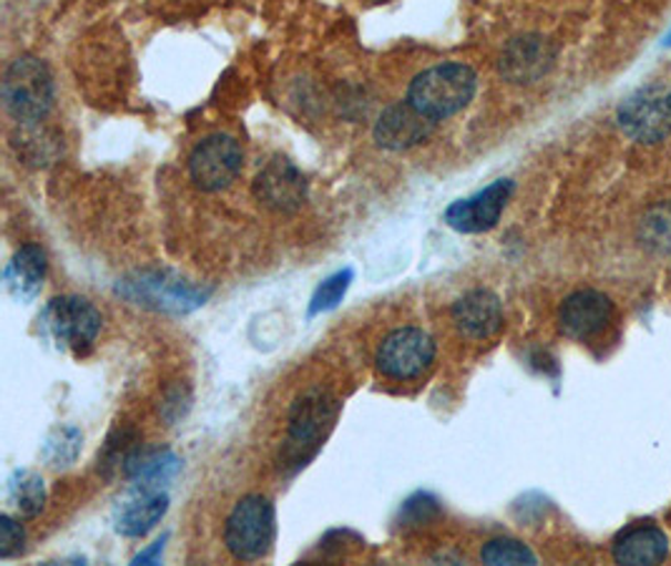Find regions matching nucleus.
I'll use <instances>...</instances> for the list:
<instances>
[{
    "instance_id": "nucleus-23",
    "label": "nucleus",
    "mask_w": 671,
    "mask_h": 566,
    "mask_svg": "<svg viewBox=\"0 0 671 566\" xmlns=\"http://www.w3.org/2000/svg\"><path fill=\"white\" fill-rule=\"evenodd\" d=\"M81 441H83V435L76 429H69V425L55 429L43 445V456H45V461H49V466H53V469L71 466L81 451Z\"/></svg>"
},
{
    "instance_id": "nucleus-27",
    "label": "nucleus",
    "mask_w": 671,
    "mask_h": 566,
    "mask_svg": "<svg viewBox=\"0 0 671 566\" xmlns=\"http://www.w3.org/2000/svg\"><path fill=\"white\" fill-rule=\"evenodd\" d=\"M25 549V532L21 518L3 514L0 516V559H13Z\"/></svg>"
},
{
    "instance_id": "nucleus-12",
    "label": "nucleus",
    "mask_w": 671,
    "mask_h": 566,
    "mask_svg": "<svg viewBox=\"0 0 671 566\" xmlns=\"http://www.w3.org/2000/svg\"><path fill=\"white\" fill-rule=\"evenodd\" d=\"M554 61H556L554 43L538 33H528L508 41V45L500 53L498 69L500 76L506 81L526 86V83H536L544 79L546 73L554 69Z\"/></svg>"
},
{
    "instance_id": "nucleus-19",
    "label": "nucleus",
    "mask_w": 671,
    "mask_h": 566,
    "mask_svg": "<svg viewBox=\"0 0 671 566\" xmlns=\"http://www.w3.org/2000/svg\"><path fill=\"white\" fill-rule=\"evenodd\" d=\"M45 267H49V263H45L43 249L39 245H23L6 270L8 290L21 302L33 300L43 287Z\"/></svg>"
},
{
    "instance_id": "nucleus-16",
    "label": "nucleus",
    "mask_w": 671,
    "mask_h": 566,
    "mask_svg": "<svg viewBox=\"0 0 671 566\" xmlns=\"http://www.w3.org/2000/svg\"><path fill=\"white\" fill-rule=\"evenodd\" d=\"M435 122L421 114L415 106L395 104L382 111L375 124V142L390 152H403V148L423 144L433 134Z\"/></svg>"
},
{
    "instance_id": "nucleus-18",
    "label": "nucleus",
    "mask_w": 671,
    "mask_h": 566,
    "mask_svg": "<svg viewBox=\"0 0 671 566\" xmlns=\"http://www.w3.org/2000/svg\"><path fill=\"white\" fill-rule=\"evenodd\" d=\"M669 556V539L654 524H639L623 532L613 542V559L617 564L649 566L661 564Z\"/></svg>"
},
{
    "instance_id": "nucleus-21",
    "label": "nucleus",
    "mask_w": 671,
    "mask_h": 566,
    "mask_svg": "<svg viewBox=\"0 0 671 566\" xmlns=\"http://www.w3.org/2000/svg\"><path fill=\"white\" fill-rule=\"evenodd\" d=\"M136 445H142V439L134 429H116L109 435L104 449L99 453V471L106 478H114L116 473H124L128 456H132Z\"/></svg>"
},
{
    "instance_id": "nucleus-1",
    "label": "nucleus",
    "mask_w": 671,
    "mask_h": 566,
    "mask_svg": "<svg viewBox=\"0 0 671 566\" xmlns=\"http://www.w3.org/2000/svg\"><path fill=\"white\" fill-rule=\"evenodd\" d=\"M338 415L340 403L328 388H310L297 395L290 411V425H287L282 469H290L292 473L304 469L328 441Z\"/></svg>"
},
{
    "instance_id": "nucleus-11",
    "label": "nucleus",
    "mask_w": 671,
    "mask_h": 566,
    "mask_svg": "<svg viewBox=\"0 0 671 566\" xmlns=\"http://www.w3.org/2000/svg\"><path fill=\"white\" fill-rule=\"evenodd\" d=\"M613 302L599 290H576L558 308V330L571 340H591L609 328Z\"/></svg>"
},
{
    "instance_id": "nucleus-22",
    "label": "nucleus",
    "mask_w": 671,
    "mask_h": 566,
    "mask_svg": "<svg viewBox=\"0 0 671 566\" xmlns=\"http://www.w3.org/2000/svg\"><path fill=\"white\" fill-rule=\"evenodd\" d=\"M639 237L651 253H671V202H659L639 222Z\"/></svg>"
},
{
    "instance_id": "nucleus-26",
    "label": "nucleus",
    "mask_w": 671,
    "mask_h": 566,
    "mask_svg": "<svg viewBox=\"0 0 671 566\" xmlns=\"http://www.w3.org/2000/svg\"><path fill=\"white\" fill-rule=\"evenodd\" d=\"M441 504H437V498L431 494H415L410 496L403 508H400V518L398 524L403 528H421L427 526L441 518Z\"/></svg>"
},
{
    "instance_id": "nucleus-10",
    "label": "nucleus",
    "mask_w": 671,
    "mask_h": 566,
    "mask_svg": "<svg viewBox=\"0 0 671 566\" xmlns=\"http://www.w3.org/2000/svg\"><path fill=\"white\" fill-rule=\"evenodd\" d=\"M514 194V182L498 179L493 182L471 199H461L445 209L447 227L465 231V235H478V231H488L498 225V219L506 209V204Z\"/></svg>"
},
{
    "instance_id": "nucleus-7",
    "label": "nucleus",
    "mask_w": 671,
    "mask_h": 566,
    "mask_svg": "<svg viewBox=\"0 0 671 566\" xmlns=\"http://www.w3.org/2000/svg\"><path fill=\"white\" fill-rule=\"evenodd\" d=\"M435 360V340L421 328H398L380 342L375 366L390 380H415L427 373Z\"/></svg>"
},
{
    "instance_id": "nucleus-20",
    "label": "nucleus",
    "mask_w": 671,
    "mask_h": 566,
    "mask_svg": "<svg viewBox=\"0 0 671 566\" xmlns=\"http://www.w3.org/2000/svg\"><path fill=\"white\" fill-rule=\"evenodd\" d=\"M6 498L11 504V512L18 518H35L43 512L45 504V486L43 478L33 471H16L8 478Z\"/></svg>"
},
{
    "instance_id": "nucleus-13",
    "label": "nucleus",
    "mask_w": 671,
    "mask_h": 566,
    "mask_svg": "<svg viewBox=\"0 0 671 566\" xmlns=\"http://www.w3.org/2000/svg\"><path fill=\"white\" fill-rule=\"evenodd\" d=\"M255 197L267 209L275 212L300 209L307 199L304 174L290 159H285V156H275L257 174Z\"/></svg>"
},
{
    "instance_id": "nucleus-15",
    "label": "nucleus",
    "mask_w": 671,
    "mask_h": 566,
    "mask_svg": "<svg viewBox=\"0 0 671 566\" xmlns=\"http://www.w3.org/2000/svg\"><path fill=\"white\" fill-rule=\"evenodd\" d=\"M169 512V496L156 488H136L124 501H118L114 512V528L126 539H142L162 522Z\"/></svg>"
},
{
    "instance_id": "nucleus-3",
    "label": "nucleus",
    "mask_w": 671,
    "mask_h": 566,
    "mask_svg": "<svg viewBox=\"0 0 671 566\" xmlns=\"http://www.w3.org/2000/svg\"><path fill=\"white\" fill-rule=\"evenodd\" d=\"M3 104L16 122L35 124L53 109V76L35 55H18L3 73Z\"/></svg>"
},
{
    "instance_id": "nucleus-17",
    "label": "nucleus",
    "mask_w": 671,
    "mask_h": 566,
    "mask_svg": "<svg viewBox=\"0 0 671 566\" xmlns=\"http://www.w3.org/2000/svg\"><path fill=\"white\" fill-rule=\"evenodd\" d=\"M182 471V461L169 449H146V445H136L132 456H128L124 466V476L132 481L136 488H156L169 484Z\"/></svg>"
},
{
    "instance_id": "nucleus-4",
    "label": "nucleus",
    "mask_w": 671,
    "mask_h": 566,
    "mask_svg": "<svg viewBox=\"0 0 671 566\" xmlns=\"http://www.w3.org/2000/svg\"><path fill=\"white\" fill-rule=\"evenodd\" d=\"M277 536L275 504L262 494L237 501L224 526V544L239 562H257L269 554Z\"/></svg>"
},
{
    "instance_id": "nucleus-28",
    "label": "nucleus",
    "mask_w": 671,
    "mask_h": 566,
    "mask_svg": "<svg viewBox=\"0 0 671 566\" xmlns=\"http://www.w3.org/2000/svg\"><path fill=\"white\" fill-rule=\"evenodd\" d=\"M189 391H186L184 385H176L174 391H169L164 395V403H162V413L166 415V421H176L182 419V415L189 411Z\"/></svg>"
},
{
    "instance_id": "nucleus-29",
    "label": "nucleus",
    "mask_w": 671,
    "mask_h": 566,
    "mask_svg": "<svg viewBox=\"0 0 671 566\" xmlns=\"http://www.w3.org/2000/svg\"><path fill=\"white\" fill-rule=\"evenodd\" d=\"M166 539H169V534H164L162 539H156L148 549H144L142 554L134 556V564H158V559H162L164 554V546H166Z\"/></svg>"
},
{
    "instance_id": "nucleus-2",
    "label": "nucleus",
    "mask_w": 671,
    "mask_h": 566,
    "mask_svg": "<svg viewBox=\"0 0 671 566\" xmlns=\"http://www.w3.org/2000/svg\"><path fill=\"white\" fill-rule=\"evenodd\" d=\"M475 71L465 63H441L417 73L407 89V104L433 122L451 119L471 104L475 96Z\"/></svg>"
},
{
    "instance_id": "nucleus-6",
    "label": "nucleus",
    "mask_w": 671,
    "mask_h": 566,
    "mask_svg": "<svg viewBox=\"0 0 671 566\" xmlns=\"http://www.w3.org/2000/svg\"><path fill=\"white\" fill-rule=\"evenodd\" d=\"M116 290L134 305H142V308L156 312H172V315H186L197 310L211 295V290H204V287H197L182 280V277L166 272L134 275L128 277V280L118 282Z\"/></svg>"
},
{
    "instance_id": "nucleus-14",
    "label": "nucleus",
    "mask_w": 671,
    "mask_h": 566,
    "mask_svg": "<svg viewBox=\"0 0 671 566\" xmlns=\"http://www.w3.org/2000/svg\"><path fill=\"white\" fill-rule=\"evenodd\" d=\"M451 320L455 330L468 340H491L503 328V308L496 292L471 290L453 302Z\"/></svg>"
},
{
    "instance_id": "nucleus-25",
    "label": "nucleus",
    "mask_w": 671,
    "mask_h": 566,
    "mask_svg": "<svg viewBox=\"0 0 671 566\" xmlns=\"http://www.w3.org/2000/svg\"><path fill=\"white\" fill-rule=\"evenodd\" d=\"M350 282H352V270H340V272L330 275L328 280H324L320 287H317L314 295H312L310 318L338 308V305L342 302L344 292L350 290Z\"/></svg>"
},
{
    "instance_id": "nucleus-5",
    "label": "nucleus",
    "mask_w": 671,
    "mask_h": 566,
    "mask_svg": "<svg viewBox=\"0 0 671 566\" xmlns=\"http://www.w3.org/2000/svg\"><path fill=\"white\" fill-rule=\"evenodd\" d=\"M41 322L55 346L73 352L76 358H83L93 350V342H96L104 320H101V312L93 308V302H89L86 297L63 295L45 305Z\"/></svg>"
},
{
    "instance_id": "nucleus-9",
    "label": "nucleus",
    "mask_w": 671,
    "mask_h": 566,
    "mask_svg": "<svg viewBox=\"0 0 671 566\" xmlns=\"http://www.w3.org/2000/svg\"><path fill=\"white\" fill-rule=\"evenodd\" d=\"M245 162V152L235 136L211 134L194 146L189 156L192 182L204 192L227 189L237 179Z\"/></svg>"
},
{
    "instance_id": "nucleus-24",
    "label": "nucleus",
    "mask_w": 671,
    "mask_h": 566,
    "mask_svg": "<svg viewBox=\"0 0 671 566\" xmlns=\"http://www.w3.org/2000/svg\"><path fill=\"white\" fill-rule=\"evenodd\" d=\"M481 562L493 564V566H500V564L518 566V564H536L538 559L524 542H518V539H491L481 549Z\"/></svg>"
},
{
    "instance_id": "nucleus-8",
    "label": "nucleus",
    "mask_w": 671,
    "mask_h": 566,
    "mask_svg": "<svg viewBox=\"0 0 671 566\" xmlns=\"http://www.w3.org/2000/svg\"><path fill=\"white\" fill-rule=\"evenodd\" d=\"M621 132L639 144H659L671 134V91L644 86L619 109Z\"/></svg>"
}]
</instances>
